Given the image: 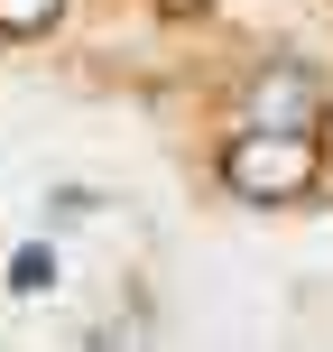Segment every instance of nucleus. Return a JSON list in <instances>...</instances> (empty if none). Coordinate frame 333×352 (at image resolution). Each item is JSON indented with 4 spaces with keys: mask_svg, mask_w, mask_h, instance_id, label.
I'll return each mask as SVG.
<instances>
[{
    "mask_svg": "<svg viewBox=\"0 0 333 352\" xmlns=\"http://www.w3.org/2000/svg\"><path fill=\"white\" fill-rule=\"evenodd\" d=\"M222 186L241 204H297L315 186V130H278V121H250L241 140L222 148Z\"/></svg>",
    "mask_w": 333,
    "mask_h": 352,
    "instance_id": "f257e3e1",
    "label": "nucleus"
},
{
    "mask_svg": "<svg viewBox=\"0 0 333 352\" xmlns=\"http://www.w3.org/2000/svg\"><path fill=\"white\" fill-rule=\"evenodd\" d=\"M250 121L315 130V121H324V84H315V65H268L260 84H250Z\"/></svg>",
    "mask_w": 333,
    "mask_h": 352,
    "instance_id": "f03ea898",
    "label": "nucleus"
},
{
    "mask_svg": "<svg viewBox=\"0 0 333 352\" xmlns=\"http://www.w3.org/2000/svg\"><path fill=\"white\" fill-rule=\"evenodd\" d=\"M65 19V0H0V37H47Z\"/></svg>",
    "mask_w": 333,
    "mask_h": 352,
    "instance_id": "7ed1b4c3",
    "label": "nucleus"
},
{
    "mask_svg": "<svg viewBox=\"0 0 333 352\" xmlns=\"http://www.w3.org/2000/svg\"><path fill=\"white\" fill-rule=\"evenodd\" d=\"M10 287H28V297H37V287H56V250H19V260H10Z\"/></svg>",
    "mask_w": 333,
    "mask_h": 352,
    "instance_id": "20e7f679",
    "label": "nucleus"
}]
</instances>
